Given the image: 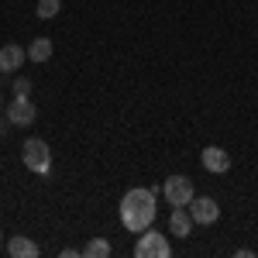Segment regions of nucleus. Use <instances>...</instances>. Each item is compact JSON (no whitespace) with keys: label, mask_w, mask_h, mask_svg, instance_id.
<instances>
[{"label":"nucleus","mask_w":258,"mask_h":258,"mask_svg":"<svg viewBox=\"0 0 258 258\" xmlns=\"http://www.w3.org/2000/svg\"><path fill=\"white\" fill-rule=\"evenodd\" d=\"M21 159H24V165H28L35 176H48V169H52V148L41 138H28L24 148H21Z\"/></svg>","instance_id":"obj_2"},{"label":"nucleus","mask_w":258,"mask_h":258,"mask_svg":"<svg viewBox=\"0 0 258 258\" xmlns=\"http://www.w3.org/2000/svg\"><path fill=\"white\" fill-rule=\"evenodd\" d=\"M155 214H159V207H155V193L152 189H145V186H135V189H127L124 200H120V224L127 227V231H148L152 224H155Z\"/></svg>","instance_id":"obj_1"},{"label":"nucleus","mask_w":258,"mask_h":258,"mask_svg":"<svg viewBox=\"0 0 258 258\" xmlns=\"http://www.w3.org/2000/svg\"><path fill=\"white\" fill-rule=\"evenodd\" d=\"M189 214H193L197 224H217L220 207H217V200H210V197H193L189 200Z\"/></svg>","instance_id":"obj_7"},{"label":"nucleus","mask_w":258,"mask_h":258,"mask_svg":"<svg viewBox=\"0 0 258 258\" xmlns=\"http://www.w3.org/2000/svg\"><path fill=\"white\" fill-rule=\"evenodd\" d=\"M234 258H255V251H251V248H238V251H234Z\"/></svg>","instance_id":"obj_15"},{"label":"nucleus","mask_w":258,"mask_h":258,"mask_svg":"<svg viewBox=\"0 0 258 258\" xmlns=\"http://www.w3.org/2000/svg\"><path fill=\"white\" fill-rule=\"evenodd\" d=\"M200 162H203V169H207V172H214V176L231 172V155H227L224 148H217V145L203 148V152H200Z\"/></svg>","instance_id":"obj_6"},{"label":"nucleus","mask_w":258,"mask_h":258,"mask_svg":"<svg viewBox=\"0 0 258 258\" xmlns=\"http://www.w3.org/2000/svg\"><path fill=\"white\" fill-rule=\"evenodd\" d=\"M24 59H28V48H21V45H4L0 48V73H18L21 66H24Z\"/></svg>","instance_id":"obj_9"},{"label":"nucleus","mask_w":258,"mask_h":258,"mask_svg":"<svg viewBox=\"0 0 258 258\" xmlns=\"http://www.w3.org/2000/svg\"><path fill=\"white\" fill-rule=\"evenodd\" d=\"M4 114H7L11 124H18V127H31L38 120V107L31 103V97H14L11 107H4Z\"/></svg>","instance_id":"obj_5"},{"label":"nucleus","mask_w":258,"mask_h":258,"mask_svg":"<svg viewBox=\"0 0 258 258\" xmlns=\"http://www.w3.org/2000/svg\"><path fill=\"white\" fill-rule=\"evenodd\" d=\"M52 52H55V48H52V41H48V38H35L31 45H28V59H31V62H48V59H52Z\"/></svg>","instance_id":"obj_11"},{"label":"nucleus","mask_w":258,"mask_h":258,"mask_svg":"<svg viewBox=\"0 0 258 258\" xmlns=\"http://www.w3.org/2000/svg\"><path fill=\"white\" fill-rule=\"evenodd\" d=\"M0 248H4V234H0Z\"/></svg>","instance_id":"obj_17"},{"label":"nucleus","mask_w":258,"mask_h":258,"mask_svg":"<svg viewBox=\"0 0 258 258\" xmlns=\"http://www.w3.org/2000/svg\"><path fill=\"white\" fill-rule=\"evenodd\" d=\"M59 0H38V7H35V14H38L41 21H52L55 18V14H59Z\"/></svg>","instance_id":"obj_13"},{"label":"nucleus","mask_w":258,"mask_h":258,"mask_svg":"<svg viewBox=\"0 0 258 258\" xmlns=\"http://www.w3.org/2000/svg\"><path fill=\"white\" fill-rule=\"evenodd\" d=\"M14 93H18V97H28V93H31V80L18 76V80H14Z\"/></svg>","instance_id":"obj_14"},{"label":"nucleus","mask_w":258,"mask_h":258,"mask_svg":"<svg viewBox=\"0 0 258 258\" xmlns=\"http://www.w3.org/2000/svg\"><path fill=\"white\" fill-rule=\"evenodd\" d=\"M83 258H110V241L93 238L86 248H83Z\"/></svg>","instance_id":"obj_12"},{"label":"nucleus","mask_w":258,"mask_h":258,"mask_svg":"<svg viewBox=\"0 0 258 258\" xmlns=\"http://www.w3.org/2000/svg\"><path fill=\"white\" fill-rule=\"evenodd\" d=\"M4 248H7V255H11V258H38V244H35L31 238H24V234L11 238Z\"/></svg>","instance_id":"obj_10"},{"label":"nucleus","mask_w":258,"mask_h":258,"mask_svg":"<svg viewBox=\"0 0 258 258\" xmlns=\"http://www.w3.org/2000/svg\"><path fill=\"white\" fill-rule=\"evenodd\" d=\"M193 227H197V220H193V214H189V207H172L169 231H172L176 238H189V234H193Z\"/></svg>","instance_id":"obj_8"},{"label":"nucleus","mask_w":258,"mask_h":258,"mask_svg":"<svg viewBox=\"0 0 258 258\" xmlns=\"http://www.w3.org/2000/svg\"><path fill=\"white\" fill-rule=\"evenodd\" d=\"M172 255V244L162 231H141L138 241H135V258H169Z\"/></svg>","instance_id":"obj_3"},{"label":"nucleus","mask_w":258,"mask_h":258,"mask_svg":"<svg viewBox=\"0 0 258 258\" xmlns=\"http://www.w3.org/2000/svg\"><path fill=\"white\" fill-rule=\"evenodd\" d=\"M0 114H4V100H0Z\"/></svg>","instance_id":"obj_16"},{"label":"nucleus","mask_w":258,"mask_h":258,"mask_svg":"<svg viewBox=\"0 0 258 258\" xmlns=\"http://www.w3.org/2000/svg\"><path fill=\"white\" fill-rule=\"evenodd\" d=\"M162 193H165V200H169L172 207H189V200L197 197L189 176H169L165 182H162Z\"/></svg>","instance_id":"obj_4"}]
</instances>
